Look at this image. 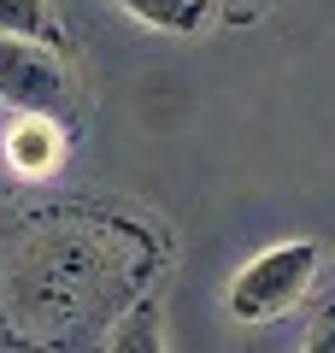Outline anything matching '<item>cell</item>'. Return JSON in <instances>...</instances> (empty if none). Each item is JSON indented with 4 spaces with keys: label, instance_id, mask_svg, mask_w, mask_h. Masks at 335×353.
Listing matches in <instances>:
<instances>
[{
    "label": "cell",
    "instance_id": "obj_1",
    "mask_svg": "<svg viewBox=\"0 0 335 353\" xmlns=\"http://www.w3.org/2000/svg\"><path fill=\"white\" fill-rule=\"evenodd\" d=\"M312 283H318V241H271L230 277L223 312L236 324H276L312 294Z\"/></svg>",
    "mask_w": 335,
    "mask_h": 353
},
{
    "label": "cell",
    "instance_id": "obj_2",
    "mask_svg": "<svg viewBox=\"0 0 335 353\" xmlns=\"http://www.w3.org/2000/svg\"><path fill=\"white\" fill-rule=\"evenodd\" d=\"M0 101L12 112H41L71 124L77 118V77L53 41L0 36Z\"/></svg>",
    "mask_w": 335,
    "mask_h": 353
},
{
    "label": "cell",
    "instance_id": "obj_3",
    "mask_svg": "<svg viewBox=\"0 0 335 353\" xmlns=\"http://www.w3.org/2000/svg\"><path fill=\"white\" fill-rule=\"evenodd\" d=\"M71 124H59V118H41V112H18V124L6 130V165H12L18 176H53L65 165V153H71V136H65Z\"/></svg>",
    "mask_w": 335,
    "mask_h": 353
},
{
    "label": "cell",
    "instance_id": "obj_4",
    "mask_svg": "<svg viewBox=\"0 0 335 353\" xmlns=\"http://www.w3.org/2000/svg\"><path fill=\"white\" fill-rule=\"evenodd\" d=\"M136 24L165 30V36H200L212 24V0H118Z\"/></svg>",
    "mask_w": 335,
    "mask_h": 353
},
{
    "label": "cell",
    "instance_id": "obj_5",
    "mask_svg": "<svg viewBox=\"0 0 335 353\" xmlns=\"http://www.w3.org/2000/svg\"><path fill=\"white\" fill-rule=\"evenodd\" d=\"M106 347L112 353H159L165 347V306L159 301H136L106 330Z\"/></svg>",
    "mask_w": 335,
    "mask_h": 353
},
{
    "label": "cell",
    "instance_id": "obj_6",
    "mask_svg": "<svg viewBox=\"0 0 335 353\" xmlns=\"http://www.w3.org/2000/svg\"><path fill=\"white\" fill-rule=\"evenodd\" d=\"M0 36H30V41H53L59 48L65 24L48 0H0Z\"/></svg>",
    "mask_w": 335,
    "mask_h": 353
},
{
    "label": "cell",
    "instance_id": "obj_7",
    "mask_svg": "<svg viewBox=\"0 0 335 353\" xmlns=\"http://www.w3.org/2000/svg\"><path fill=\"white\" fill-rule=\"evenodd\" d=\"M306 353H335V301L318 306V318L306 330Z\"/></svg>",
    "mask_w": 335,
    "mask_h": 353
}]
</instances>
